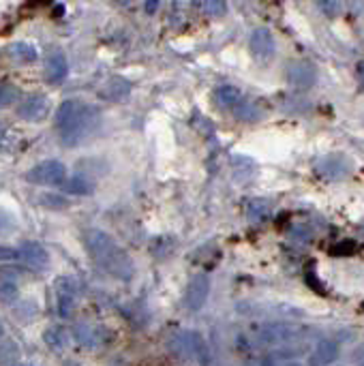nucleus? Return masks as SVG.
Here are the masks:
<instances>
[{"instance_id":"obj_31","label":"nucleus","mask_w":364,"mask_h":366,"mask_svg":"<svg viewBox=\"0 0 364 366\" xmlns=\"http://www.w3.org/2000/svg\"><path fill=\"white\" fill-rule=\"evenodd\" d=\"M116 3H118V5H129L131 0H116Z\"/></svg>"},{"instance_id":"obj_25","label":"nucleus","mask_w":364,"mask_h":366,"mask_svg":"<svg viewBox=\"0 0 364 366\" xmlns=\"http://www.w3.org/2000/svg\"><path fill=\"white\" fill-rule=\"evenodd\" d=\"M317 7L325 17H336L339 15V0H317Z\"/></svg>"},{"instance_id":"obj_29","label":"nucleus","mask_w":364,"mask_h":366,"mask_svg":"<svg viewBox=\"0 0 364 366\" xmlns=\"http://www.w3.org/2000/svg\"><path fill=\"white\" fill-rule=\"evenodd\" d=\"M159 9V0H146V11L148 13H155Z\"/></svg>"},{"instance_id":"obj_16","label":"nucleus","mask_w":364,"mask_h":366,"mask_svg":"<svg viewBox=\"0 0 364 366\" xmlns=\"http://www.w3.org/2000/svg\"><path fill=\"white\" fill-rule=\"evenodd\" d=\"M43 338H45V343L52 347L54 352H65L67 345H69V334H67L65 327H61V325H52L50 330H45Z\"/></svg>"},{"instance_id":"obj_6","label":"nucleus","mask_w":364,"mask_h":366,"mask_svg":"<svg viewBox=\"0 0 364 366\" xmlns=\"http://www.w3.org/2000/svg\"><path fill=\"white\" fill-rule=\"evenodd\" d=\"M251 54H253V58L255 61H259V63H268L270 58L275 56V50H277V45H275V36H272V32L268 30V28H257V30H253V34H251Z\"/></svg>"},{"instance_id":"obj_26","label":"nucleus","mask_w":364,"mask_h":366,"mask_svg":"<svg viewBox=\"0 0 364 366\" xmlns=\"http://www.w3.org/2000/svg\"><path fill=\"white\" fill-rule=\"evenodd\" d=\"M0 259H5V261H11V259H20V248L0 246Z\"/></svg>"},{"instance_id":"obj_20","label":"nucleus","mask_w":364,"mask_h":366,"mask_svg":"<svg viewBox=\"0 0 364 366\" xmlns=\"http://www.w3.org/2000/svg\"><path fill=\"white\" fill-rule=\"evenodd\" d=\"M17 99H20V90L13 84H0V109L9 107L11 103H17Z\"/></svg>"},{"instance_id":"obj_27","label":"nucleus","mask_w":364,"mask_h":366,"mask_svg":"<svg viewBox=\"0 0 364 366\" xmlns=\"http://www.w3.org/2000/svg\"><path fill=\"white\" fill-rule=\"evenodd\" d=\"M9 140V129L5 125H0V148H3Z\"/></svg>"},{"instance_id":"obj_1","label":"nucleus","mask_w":364,"mask_h":366,"mask_svg":"<svg viewBox=\"0 0 364 366\" xmlns=\"http://www.w3.org/2000/svg\"><path fill=\"white\" fill-rule=\"evenodd\" d=\"M101 125V111L82 103V101H65L58 111H56V129L61 133L63 146H78L99 129Z\"/></svg>"},{"instance_id":"obj_9","label":"nucleus","mask_w":364,"mask_h":366,"mask_svg":"<svg viewBox=\"0 0 364 366\" xmlns=\"http://www.w3.org/2000/svg\"><path fill=\"white\" fill-rule=\"evenodd\" d=\"M339 356H341L339 345L330 338H321L315 345L313 360H309V364L311 366H332V364H336Z\"/></svg>"},{"instance_id":"obj_18","label":"nucleus","mask_w":364,"mask_h":366,"mask_svg":"<svg viewBox=\"0 0 364 366\" xmlns=\"http://www.w3.org/2000/svg\"><path fill=\"white\" fill-rule=\"evenodd\" d=\"M63 189L67 193H71V195H90V193H92V182L88 178H84V176H75V178L67 180L63 184Z\"/></svg>"},{"instance_id":"obj_35","label":"nucleus","mask_w":364,"mask_h":366,"mask_svg":"<svg viewBox=\"0 0 364 366\" xmlns=\"http://www.w3.org/2000/svg\"><path fill=\"white\" fill-rule=\"evenodd\" d=\"M332 366H341V364H332Z\"/></svg>"},{"instance_id":"obj_15","label":"nucleus","mask_w":364,"mask_h":366,"mask_svg":"<svg viewBox=\"0 0 364 366\" xmlns=\"http://www.w3.org/2000/svg\"><path fill=\"white\" fill-rule=\"evenodd\" d=\"M319 171L328 178H341V176H347V163L341 157H328L319 163Z\"/></svg>"},{"instance_id":"obj_33","label":"nucleus","mask_w":364,"mask_h":366,"mask_svg":"<svg viewBox=\"0 0 364 366\" xmlns=\"http://www.w3.org/2000/svg\"><path fill=\"white\" fill-rule=\"evenodd\" d=\"M0 336H3V323H0Z\"/></svg>"},{"instance_id":"obj_7","label":"nucleus","mask_w":364,"mask_h":366,"mask_svg":"<svg viewBox=\"0 0 364 366\" xmlns=\"http://www.w3.org/2000/svg\"><path fill=\"white\" fill-rule=\"evenodd\" d=\"M210 296V279L208 274H195L191 279L189 287H186V308L191 311H200V308L206 304Z\"/></svg>"},{"instance_id":"obj_28","label":"nucleus","mask_w":364,"mask_h":366,"mask_svg":"<svg viewBox=\"0 0 364 366\" xmlns=\"http://www.w3.org/2000/svg\"><path fill=\"white\" fill-rule=\"evenodd\" d=\"M261 366H281V360H277L275 356H268V358H264Z\"/></svg>"},{"instance_id":"obj_32","label":"nucleus","mask_w":364,"mask_h":366,"mask_svg":"<svg viewBox=\"0 0 364 366\" xmlns=\"http://www.w3.org/2000/svg\"><path fill=\"white\" fill-rule=\"evenodd\" d=\"M39 5H50V0H36Z\"/></svg>"},{"instance_id":"obj_34","label":"nucleus","mask_w":364,"mask_h":366,"mask_svg":"<svg viewBox=\"0 0 364 366\" xmlns=\"http://www.w3.org/2000/svg\"><path fill=\"white\" fill-rule=\"evenodd\" d=\"M358 366H364V360H362V362H360V364H358Z\"/></svg>"},{"instance_id":"obj_11","label":"nucleus","mask_w":364,"mask_h":366,"mask_svg":"<svg viewBox=\"0 0 364 366\" xmlns=\"http://www.w3.org/2000/svg\"><path fill=\"white\" fill-rule=\"evenodd\" d=\"M129 92H131V82L125 80V77H120V75H116V77H109V80L103 84V88L99 90V96L105 101L116 103V101H122Z\"/></svg>"},{"instance_id":"obj_10","label":"nucleus","mask_w":364,"mask_h":366,"mask_svg":"<svg viewBox=\"0 0 364 366\" xmlns=\"http://www.w3.org/2000/svg\"><path fill=\"white\" fill-rule=\"evenodd\" d=\"M69 73V63L63 52H52L45 65V82L47 84H61Z\"/></svg>"},{"instance_id":"obj_8","label":"nucleus","mask_w":364,"mask_h":366,"mask_svg":"<svg viewBox=\"0 0 364 366\" xmlns=\"http://www.w3.org/2000/svg\"><path fill=\"white\" fill-rule=\"evenodd\" d=\"M287 80H290V84L298 90H306L315 86L317 82V71L313 65L309 63H292L290 69H287Z\"/></svg>"},{"instance_id":"obj_14","label":"nucleus","mask_w":364,"mask_h":366,"mask_svg":"<svg viewBox=\"0 0 364 366\" xmlns=\"http://www.w3.org/2000/svg\"><path fill=\"white\" fill-rule=\"evenodd\" d=\"M215 101L221 109H236L242 103V92L236 86H221L215 92Z\"/></svg>"},{"instance_id":"obj_17","label":"nucleus","mask_w":364,"mask_h":366,"mask_svg":"<svg viewBox=\"0 0 364 366\" xmlns=\"http://www.w3.org/2000/svg\"><path fill=\"white\" fill-rule=\"evenodd\" d=\"M7 54L13 58V61L22 63V65H28V63L36 61V50L32 45H28V43H22V41L20 43H11Z\"/></svg>"},{"instance_id":"obj_22","label":"nucleus","mask_w":364,"mask_h":366,"mask_svg":"<svg viewBox=\"0 0 364 366\" xmlns=\"http://www.w3.org/2000/svg\"><path fill=\"white\" fill-rule=\"evenodd\" d=\"M204 9L208 15L221 17L227 11V0H204Z\"/></svg>"},{"instance_id":"obj_19","label":"nucleus","mask_w":364,"mask_h":366,"mask_svg":"<svg viewBox=\"0 0 364 366\" xmlns=\"http://www.w3.org/2000/svg\"><path fill=\"white\" fill-rule=\"evenodd\" d=\"M17 294H20V289L13 279H0V302H13Z\"/></svg>"},{"instance_id":"obj_5","label":"nucleus","mask_w":364,"mask_h":366,"mask_svg":"<svg viewBox=\"0 0 364 366\" xmlns=\"http://www.w3.org/2000/svg\"><path fill=\"white\" fill-rule=\"evenodd\" d=\"M47 114H50V101H47V96H41V94H30L28 99H24L20 107H17V116L28 122H41Z\"/></svg>"},{"instance_id":"obj_13","label":"nucleus","mask_w":364,"mask_h":366,"mask_svg":"<svg viewBox=\"0 0 364 366\" xmlns=\"http://www.w3.org/2000/svg\"><path fill=\"white\" fill-rule=\"evenodd\" d=\"M56 292H58V311L63 317H69L73 311V298H75V285L71 279H58L56 281Z\"/></svg>"},{"instance_id":"obj_2","label":"nucleus","mask_w":364,"mask_h":366,"mask_svg":"<svg viewBox=\"0 0 364 366\" xmlns=\"http://www.w3.org/2000/svg\"><path fill=\"white\" fill-rule=\"evenodd\" d=\"M86 246L92 259L97 261L103 270H107L109 274L127 279L131 277V259L127 257L125 250L114 242V238L101 229H90L86 231Z\"/></svg>"},{"instance_id":"obj_4","label":"nucleus","mask_w":364,"mask_h":366,"mask_svg":"<svg viewBox=\"0 0 364 366\" xmlns=\"http://www.w3.org/2000/svg\"><path fill=\"white\" fill-rule=\"evenodd\" d=\"M298 330L292 325V323H266L261 330H259V334H257V338H259V343H264V345H270V347H275V345H281V343H290V341H294L298 334H296Z\"/></svg>"},{"instance_id":"obj_23","label":"nucleus","mask_w":364,"mask_h":366,"mask_svg":"<svg viewBox=\"0 0 364 366\" xmlns=\"http://www.w3.org/2000/svg\"><path fill=\"white\" fill-rule=\"evenodd\" d=\"M15 229V219L9 215L5 208H0V236H7Z\"/></svg>"},{"instance_id":"obj_12","label":"nucleus","mask_w":364,"mask_h":366,"mask_svg":"<svg viewBox=\"0 0 364 366\" xmlns=\"http://www.w3.org/2000/svg\"><path fill=\"white\" fill-rule=\"evenodd\" d=\"M20 261H24V263H28L36 270H41V268L47 266L50 255L39 242H24L20 246Z\"/></svg>"},{"instance_id":"obj_3","label":"nucleus","mask_w":364,"mask_h":366,"mask_svg":"<svg viewBox=\"0 0 364 366\" xmlns=\"http://www.w3.org/2000/svg\"><path fill=\"white\" fill-rule=\"evenodd\" d=\"M26 180L41 186H63L67 182V167L61 161H43L26 173Z\"/></svg>"},{"instance_id":"obj_21","label":"nucleus","mask_w":364,"mask_h":366,"mask_svg":"<svg viewBox=\"0 0 364 366\" xmlns=\"http://www.w3.org/2000/svg\"><path fill=\"white\" fill-rule=\"evenodd\" d=\"M45 208H52V210H63V208H69V200H65L63 195H56V193H45L39 200Z\"/></svg>"},{"instance_id":"obj_24","label":"nucleus","mask_w":364,"mask_h":366,"mask_svg":"<svg viewBox=\"0 0 364 366\" xmlns=\"http://www.w3.org/2000/svg\"><path fill=\"white\" fill-rule=\"evenodd\" d=\"M75 332H78V341H80V343L90 345V347H92V345H97V334H94L92 327H88V325H80Z\"/></svg>"},{"instance_id":"obj_30","label":"nucleus","mask_w":364,"mask_h":366,"mask_svg":"<svg viewBox=\"0 0 364 366\" xmlns=\"http://www.w3.org/2000/svg\"><path fill=\"white\" fill-rule=\"evenodd\" d=\"M281 366H304L300 360H281Z\"/></svg>"},{"instance_id":"obj_36","label":"nucleus","mask_w":364,"mask_h":366,"mask_svg":"<svg viewBox=\"0 0 364 366\" xmlns=\"http://www.w3.org/2000/svg\"><path fill=\"white\" fill-rule=\"evenodd\" d=\"M22 366H30V364H22Z\"/></svg>"}]
</instances>
